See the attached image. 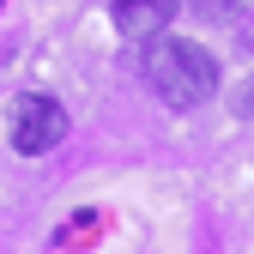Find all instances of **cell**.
<instances>
[{"mask_svg":"<svg viewBox=\"0 0 254 254\" xmlns=\"http://www.w3.org/2000/svg\"><path fill=\"white\" fill-rule=\"evenodd\" d=\"M145 79H151V91H157L170 109H200L212 91H218V61H212L200 43L164 37V30H157L151 49H145Z\"/></svg>","mask_w":254,"mask_h":254,"instance_id":"1","label":"cell"},{"mask_svg":"<svg viewBox=\"0 0 254 254\" xmlns=\"http://www.w3.org/2000/svg\"><path fill=\"white\" fill-rule=\"evenodd\" d=\"M6 133L24 157H43L55 151L61 139H67V109H61L55 97H43V91H24V97H12L6 109Z\"/></svg>","mask_w":254,"mask_h":254,"instance_id":"2","label":"cell"},{"mask_svg":"<svg viewBox=\"0 0 254 254\" xmlns=\"http://www.w3.org/2000/svg\"><path fill=\"white\" fill-rule=\"evenodd\" d=\"M109 18L127 43H151L157 30H170L176 18V0H109Z\"/></svg>","mask_w":254,"mask_h":254,"instance_id":"3","label":"cell"}]
</instances>
